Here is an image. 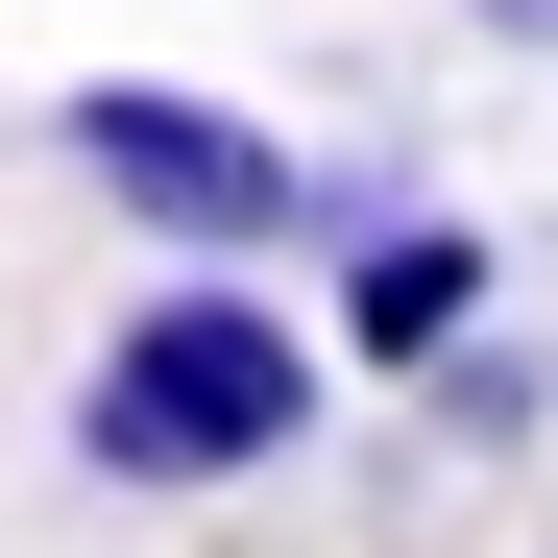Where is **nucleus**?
Segmentation results:
<instances>
[{
	"mask_svg": "<svg viewBox=\"0 0 558 558\" xmlns=\"http://www.w3.org/2000/svg\"><path fill=\"white\" fill-rule=\"evenodd\" d=\"M316 437V340L243 292V267H170V292L73 364V461L98 486H267Z\"/></svg>",
	"mask_w": 558,
	"mask_h": 558,
	"instance_id": "obj_1",
	"label": "nucleus"
},
{
	"mask_svg": "<svg viewBox=\"0 0 558 558\" xmlns=\"http://www.w3.org/2000/svg\"><path fill=\"white\" fill-rule=\"evenodd\" d=\"M486 25H534V49H558V0H486Z\"/></svg>",
	"mask_w": 558,
	"mask_h": 558,
	"instance_id": "obj_5",
	"label": "nucleus"
},
{
	"mask_svg": "<svg viewBox=\"0 0 558 558\" xmlns=\"http://www.w3.org/2000/svg\"><path fill=\"white\" fill-rule=\"evenodd\" d=\"M98 195L170 243V267H267V243H316V219H364L316 146H267V122H219V98H170V73H98V98L49 122Z\"/></svg>",
	"mask_w": 558,
	"mask_h": 558,
	"instance_id": "obj_2",
	"label": "nucleus"
},
{
	"mask_svg": "<svg viewBox=\"0 0 558 558\" xmlns=\"http://www.w3.org/2000/svg\"><path fill=\"white\" fill-rule=\"evenodd\" d=\"M413 389H437V437H461V461H510V437H558V364H534L510 316H461V340L413 364Z\"/></svg>",
	"mask_w": 558,
	"mask_h": 558,
	"instance_id": "obj_4",
	"label": "nucleus"
},
{
	"mask_svg": "<svg viewBox=\"0 0 558 558\" xmlns=\"http://www.w3.org/2000/svg\"><path fill=\"white\" fill-rule=\"evenodd\" d=\"M461 316H486V243L461 219H340V340L364 364H437Z\"/></svg>",
	"mask_w": 558,
	"mask_h": 558,
	"instance_id": "obj_3",
	"label": "nucleus"
}]
</instances>
